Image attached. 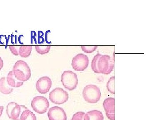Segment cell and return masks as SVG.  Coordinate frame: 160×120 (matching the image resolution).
<instances>
[{
    "label": "cell",
    "mask_w": 160,
    "mask_h": 120,
    "mask_svg": "<svg viewBox=\"0 0 160 120\" xmlns=\"http://www.w3.org/2000/svg\"><path fill=\"white\" fill-rule=\"evenodd\" d=\"M7 82L12 88H19L22 86L24 82L19 81L15 77L13 71H10L8 73L7 77Z\"/></svg>",
    "instance_id": "obj_11"
},
{
    "label": "cell",
    "mask_w": 160,
    "mask_h": 120,
    "mask_svg": "<svg viewBox=\"0 0 160 120\" xmlns=\"http://www.w3.org/2000/svg\"><path fill=\"white\" fill-rule=\"evenodd\" d=\"M52 86V81L48 77L40 78L36 83L37 90L41 94H46L49 92Z\"/></svg>",
    "instance_id": "obj_8"
},
{
    "label": "cell",
    "mask_w": 160,
    "mask_h": 120,
    "mask_svg": "<svg viewBox=\"0 0 160 120\" xmlns=\"http://www.w3.org/2000/svg\"><path fill=\"white\" fill-rule=\"evenodd\" d=\"M83 97L84 100L89 103H95L99 101L101 97L100 89L94 85H88L83 89Z\"/></svg>",
    "instance_id": "obj_3"
},
{
    "label": "cell",
    "mask_w": 160,
    "mask_h": 120,
    "mask_svg": "<svg viewBox=\"0 0 160 120\" xmlns=\"http://www.w3.org/2000/svg\"><path fill=\"white\" fill-rule=\"evenodd\" d=\"M50 106L48 99L43 96L36 97L31 102V107L39 114L46 113Z\"/></svg>",
    "instance_id": "obj_6"
},
{
    "label": "cell",
    "mask_w": 160,
    "mask_h": 120,
    "mask_svg": "<svg viewBox=\"0 0 160 120\" xmlns=\"http://www.w3.org/2000/svg\"><path fill=\"white\" fill-rule=\"evenodd\" d=\"M98 46H82V50L86 53H92L96 50Z\"/></svg>",
    "instance_id": "obj_19"
},
{
    "label": "cell",
    "mask_w": 160,
    "mask_h": 120,
    "mask_svg": "<svg viewBox=\"0 0 160 120\" xmlns=\"http://www.w3.org/2000/svg\"><path fill=\"white\" fill-rule=\"evenodd\" d=\"M51 46H36L35 49L37 52L41 55H44L49 53L50 51Z\"/></svg>",
    "instance_id": "obj_17"
},
{
    "label": "cell",
    "mask_w": 160,
    "mask_h": 120,
    "mask_svg": "<svg viewBox=\"0 0 160 120\" xmlns=\"http://www.w3.org/2000/svg\"><path fill=\"white\" fill-rule=\"evenodd\" d=\"M51 32H50V30H48V31H46V35H45V39H46V42L48 43V44H51V42H49L48 40V35L49 34V33H50Z\"/></svg>",
    "instance_id": "obj_25"
},
{
    "label": "cell",
    "mask_w": 160,
    "mask_h": 120,
    "mask_svg": "<svg viewBox=\"0 0 160 120\" xmlns=\"http://www.w3.org/2000/svg\"><path fill=\"white\" fill-rule=\"evenodd\" d=\"M4 36L3 35L0 36V43L1 44H4L5 42V38H4Z\"/></svg>",
    "instance_id": "obj_26"
},
{
    "label": "cell",
    "mask_w": 160,
    "mask_h": 120,
    "mask_svg": "<svg viewBox=\"0 0 160 120\" xmlns=\"http://www.w3.org/2000/svg\"><path fill=\"white\" fill-rule=\"evenodd\" d=\"M115 98H106L103 102V106L107 117L110 120H115Z\"/></svg>",
    "instance_id": "obj_10"
},
{
    "label": "cell",
    "mask_w": 160,
    "mask_h": 120,
    "mask_svg": "<svg viewBox=\"0 0 160 120\" xmlns=\"http://www.w3.org/2000/svg\"><path fill=\"white\" fill-rule=\"evenodd\" d=\"M21 120H37L35 114L27 109L24 110L21 117Z\"/></svg>",
    "instance_id": "obj_16"
},
{
    "label": "cell",
    "mask_w": 160,
    "mask_h": 120,
    "mask_svg": "<svg viewBox=\"0 0 160 120\" xmlns=\"http://www.w3.org/2000/svg\"><path fill=\"white\" fill-rule=\"evenodd\" d=\"M48 117L49 120H67V115L62 108L54 106L49 109Z\"/></svg>",
    "instance_id": "obj_9"
},
{
    "label": "cell",
    "mask_w": 160,
    "mask_h": 120,
    "mask_svg": "<svg viewBox=\"0 0 160 120\" xmlns=\"http://www.w3.org/2000/svg\"><path fill=\"white\" fill-rule=\"evenodd\" d=\"M61 82L63 86L69 90H74L78 83L77 75L71 70H66L61 76Z\"/></svg>",
    "instance_id": "obj_4"
},
{
    "label": "cell",
    "mask_w": 160,
    "mask_h": 120,
    "mask_svg": "<svg viewBox=\"0 0 160 120\" xmlns=\"http://www.w3.org/2000/svg\"><path fill=\"white\" fill-rule=\"evenodd\" d=\"M85 112H78L75 113L71 120H85Z\"/></svg>",
    "instance_id": "obj_21"
},
{
    "label": "cell",
    "mask_w": 160,
    "mask_h": 120,
    "mask_svg": "<svg viewBox=\"0 0 160 120\" xmlns=\"http://www.w3.org/2000/svg\"><path fill=\"white\" fill-rule=\"evenodd\" d=\"M27 109L26 106L18 104L12 110L10 119L12 120H21L22 113L24 110Z\"/></svg>",
    "instance_id": "obj_13"
},
{
    "label": "cell",
    "mask_w": 160,
    "mask_h": 120,
    "mask_svg": "<svg viewBox=\"0 0 160 120\" xmlns=\"http://www.w3.org/2000/svg\"><path fill=\"white\" fill-rule=\"evenodd\" d=\"M32 51L31 46H20L19 55L21 57L26 58L29 57Z\"/></svg>",
    "instance_id": "obj_15"
},
{
    "label": "cell",
    "mask_w": 160,
    "mask_h": 120,
    "mask_svg": "<svg viewBox=\"0 0 160 120\" xmlns=\"http://www.w3.org/2000/svg\"><path fill=\"white\" fill-rule=\"evenodd\" d=\"M106 87L107 89L109 92L115 94V77H112L110 78L108 80L107 84H106Z\"/></svg>",
    "instance_id": "obj_18"
},
{
    "label": "cell",
    "mask_w": 160,
    "mask_h": 120,
    "mask_svg": "<svg viewBox=\"0 0 160 120\" xmlns=\"http://www.w3.org/2000/svg\"><path fill=\"white\" fill-rule=\"evenodd\" d=\"M19 49L20 46H9V49L12 54L14 55V56H16L19 55Z\"/></svg>",
    "instance_id": "obj_22"
},
{
    "label": "cell",
    "mask_w": 160,
    "mask_h": 120,
    "mask_svg": "<svg viewBox=\"0 0 160 120\" xmlns=\"http://www.w3.org/2000/svg\"><path fill=\"white\" fill-rule=\"evenodd\" d=\"M36 33L34 31H31V43H32V39H34L35 41V43L37 44L36 39Z\"/></svg>",
    "instance_id": "obj_24"
},
{
    "label": "cell",
    "mask_w": 160,
    "mask_h": 120,
    "mask_svg": "<svg viewBox=\"0 0 160 120\" xmlns=\"http://www.w3.org/2000/svg\"><path fill=\"white\" fill-rule=\"evenodd\" d=\"M13 89L10 87L7 82L6 78L0 79V92L3 94H9L13 91Z\"/></svg>",
    "instance_id": "obj_14"
},
{
    "label": "cell",
    "mask_w": 160,
    "mask_h": 120,
    "mask_svg": "<svg viewBox=\"0 0 160 120\" xmlns=\"http://www.w3.org/2000/svg\"><path fill=\"white\" fill-rule=\"evenodd\" d=\"M114 61L110 56L98 53L92 61V71L98 74H110L114 69Z\"/></svg>",
    "instance_id": "obj_1"
},
{
    "label": "cell",
    "mask_w": 160,
    "mask_h": 120,
    "mask_svg": "<svg viewBox=\"0 0 160 120\" xmlns=\"http://www.w3.org/2000/svg\"><path fill=\"white\" fill-rule=\"evenodd\" d=\"M49 98L52 102L61 105L67 102L69 99V94L66 90L62 88H57L50 92Z\"/></svg>",
    "instance_id": "obj_5"
},
{
    "label": "cell",
    "mask_w": 160,
    "mask_h": 120,
    "mask_svg": "<svg viewBox=\"0 0 160 120\" xmlns=\"http://www.w3.org/2000/svg\"><path fill=\"white\" fill-rule=\"evenodd\" d=\"M3 66H4V61L0 57V70L2 69Z\"/></svg>",
    "instance_id": "obj_27"
},
{
    "label": "cell",
    "mask_w": 160,
    "mask_h": 120,
    "mask_svg": "<svg viewBox=\"0 0 160 120\" xmlns=\"http://www.w3.org/2000/svg\"><path fill=\"white\" fill-rule=\"evenodd\" d=\"M85 120H104V117L102 112L98 110H92L85 113Z\"/></svg>",
    "instance_id": "obj_12"
},
{
    "label": "cell",
    "mask_w": 160,
    "mask_h": 120,
    "mask_svg": "<svg viewBox=\"0 0 160 120\" xmlns=\"http://www.w3.org/2000/svg\"><path fill=\"white\" fill-rule=\"evenodd\" d=\"M43 36H44V33L42 31H38V44H42L45 41V39L43 37Z\"/></svg>",
    "instance_id": "obj_23"
},
{
    "label": "cell",
    "mask_w": 160,
    "mask_h": 120,
    "mask_svg": "<svg viewBox=\"0 0 160 120\" xmlns=\"http://www.w3.org/2000/svg\"><path fill=\"white\" fill-rule=\"evenodd\" d=\"M12 71L19 81L26 82L31 77V70L29 65L22 60H18L15 63Z\"/></svg>",
    "instance_id": "obj_2"
},
{
    "label": "cell",
    "mask_w": 160,
    "mask_h": 120,
    "mask_svg": "<svg viewBox=\"0 0 160 120\" xmlns=\"http://www.w3.org/2000/svg\"><path fill=\"white\" fill-rule=\"evenodd\" d=\"M18 103L16 102H9V104L7 105V107H6V113H7V115H8V117L10 119V118H11V111L12 110V109L16 106L17 105H18Z\"/></svg>",
    "instance_id": "obj_20"
},
{
    "label": "cell",
    "mask_w": 160,
    "mask_h": 120,
    "mask_svg": "<svg viewBox=\"0 0 160 120\" xmlns=\"http://www.w3.org/2000/svg\"><path fill=\"white\" fill-rule=\"evenodd\" d=\"M89 59L86 55L80 53L73 58L72 66L76 71H84L89 66Z\"/></svg>",
    "instance_id": "obj_7"
},
{
    "label": "cell",
    "mask_w": 160,
    "mask_h": 120,
    "mask_svg": "<svg viewBox=\"0 0 160 120\" xmlns=\"http://www.w3.org/2000/svg\"><path fill=\"white\" fill-rule=\"evenodd\" d=\"M3 110H4V107L3 106H0V118L2 115Z\"/></svg>",
    "instance_id": "obj_28"
}]
</instances>
